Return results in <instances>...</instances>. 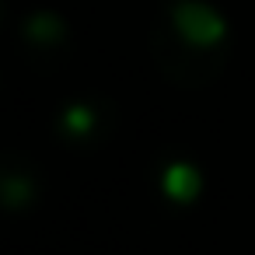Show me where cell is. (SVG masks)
I'll return each mask as SVG.
<instances>
[{
	"mask_svg": "<svg viewBox=\"0 0 255 255\" xmlns=\"http://www.w3.org/2000/svg\"><path fill=\"white\" fill-rule=\"evenodd\" d=\"M35 196V178L21 168V164H11V168H0V203L7 210H25Z\"/></svg>",
	"mask_w": 255,
	"mask_h": 255,
	"instance_id": "cell-1",
	"label": "cell"
},
{
	"mask_svg": "<svg viewBox=\"0 0 255 255\" xmlns=\"http://www.w3.org/2000/svg\"><path fill=\"white\" fill-rule=\"evenodd\" d=\"M25 39H28L32 46H39V49H53V46H60V42L67 39V28H63V21H60L56 14L39 11V14H32V18L25 21Z\"/></svg>",
	"mask_w": 255,
	"mask_h": 255,
	"instance_id": "cell-2",
	"label": "cell"
},
{
	"mask_svg": "<svg viewBox=\"0 0 255 255\" xmlns=\"http://www.w3.org/2000/svg\"><path fill=\"white\" fill-rule=\"evenodd\" d=\"M161 185H164V192H168L171 199L189 203V199L199 192V175H196V168H189V164H171V168L164 171Z\"/></svg>",
	"mask_w": 255,
	"mask_h": 255,
	"instance_id": "cell-3",
	"label": "cell"
},
{
	"mask_svg": "<svg viewBox=\"0 0 255 255\" xmlns=\"http://www.w3.org/2000/svg\"><path fill=\"white\" fill-rule=\"evenodd\" d=\"M63 129H67L70 136L91 133V129H95V112H91L88 105H70V109L63 112Z\"/></svg>",
	"mask_w": 255,
	"mask_h": 255,
	"instance_id": "cell-4",
	"label": "cell"
}]
</instances>
